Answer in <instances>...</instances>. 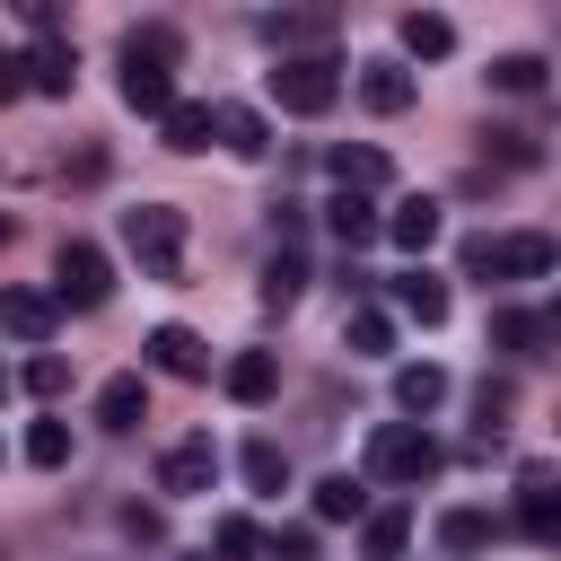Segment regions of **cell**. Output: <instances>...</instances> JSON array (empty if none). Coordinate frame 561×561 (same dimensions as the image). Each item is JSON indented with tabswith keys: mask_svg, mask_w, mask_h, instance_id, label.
<instances>
[{
	"mask_svg": "<svg viewBox=\"0 0 561 561\" xmlns=\"http://www.w3.org/2000/svg\"><path fill=\"white\" fill-rule=\"evenodd\" d=\"M342 342H351V359H386V351H394V316H386V307H351Z\"/></svg>",
	"mask_w": 561,
	"mask_h": 561,
	"instance_id": "26",
	"label": "cell"
},
{
	"mask_svg": "<svg viewBox=\"0 0 561 561\" xmlns=\"http://www.w3.org/2000/svg\"><path fill=\"white\" fill-rule=\"evenodd\" d=\"M324 167H333V184L342 193H377L394 167H386V149H368V140H342V149H324Z\"/></svg>",
	"mask_w": 561,
	"mask_h": 561,
	"instance_id": "16",
	"label": "cell"
},
{
	"mask_svg": "<svg viewBox=\"0 0 561 561\" xmlns=\"http://www.w3.org/2000/svg\"><path fill=\"white\" fill-rule=\"evenodd\" d=\"M123 245H131V263H140L149 280H175V263H184V210H175V202L123 210Z\"/></svg>",
	"mask_w": 561,
	"mask_h": 561,
	"instance_id": "4",
	"label": "cell"
},
{
	"mask_svg": "<svg viewBox=\"0 0 561 561\" xmlns=\"http://www.w3.org/2000/svg\"><path fill=\"white\" fill-rule=\"evenodd\" d=\"M140 421H149V386H140L131 368L105 377V386H96V430H140Z\"/></svg>",
	"mask_w": 561,
	"mask_h": 561,
	"instance_id": "19",
	"label": "cell"
},
{
	"mask_svg": "<svg viewBox=\"0 0 561 561\" xmlns=\"http://www.w3.org/2000/svg\"><path fill=\"white\" fill-rule=\"evenodd\" d=\"M359 105L368 114H403L412 105V70L403 61H359Z\"/></svg>",
	"mask_w": 561,
	"mask_h": 561,
	"instance_id": "22",
	"label": "cell"
},
{
	"mask_svg": "<svg viewBox=\"0 0 561 561\" xmlns=\"http://www.w3.org/2000/svg\"><path fill=\"white\" fill-rule=\"evenodd\" d=\"M491 88L535 96V88H543V53H500V61H491Z\"/></svg>",
	"mask_w": 561,
	"mask_h": 561,
	"instance_id": "31",
	"label": "cell"
},
{
	"mask_svg": "<svg viewBox=\"0 0 561 561\" xmlns=\"http://www.w3.org/2000/svg\"><path fill=\"white\" fill-rule=\"evenodd\" d=\"M272 561H316V535H307V526H289V535L272 543Z\"/></svg>",
	"mask_w": 561,
	"mask_h": 561,
	"instance_id": "36",
	"label": "cell"
},
{
	"mask_svg": "<svg viewBox=\"0 0 561 561\" xmlns=\"http://www.w3.org/2000/svg\"><path fill=\"white\" fill-rule=\"evenodd\" d=\"M359 543H368V561H394L412 543V508H368L359 517Z\"/></svg>",
	"mask_w": 561,
	"mask_h": 561,
	"instance_id": "27",
	"label": "cell"
},
{
	"mask_svg": "<svg viewBox=\"0 0 561 561\" xmlns=\"http://www.w3.org/2000/svg\"><path fill=\"white\" fill-rule=\"evenodd\" d=\"M473 412H482V430L500 438V421L517 412V386H508V377H482V386H473Z\"/></svg>",
	"mask_w": 561,
	"mask_h": 561,
	"instance_id": "34",
	"label": "cell"
},
{
	"mask_svg": "<svg viewBox=\"0 0 561 561\" xmlns=\"http://www.w3.org/2000/svg\"><path fill=\"white\" fill-rule=\"evenodd\" d=\"M272 96H280V114H324V105L342 96V61H333V53L280 61V70H272Z\"/></svg>",
	"mask_w": 561,
	"mask_h": 561,
	"instance_id": "6",
	"label": "cell"
},
{
	"mask_svg": "<svg viewBox=\"0 0 561 561\" xmlns=\"http://www.w3.org/2000/svg\"><path fill=\"white\" fill-rule=\"evenodd\" d=\"M149 368L193 386V377H210V342H202L193 324H158V333H149Z\"/></svg>",
	"mask_w": 561,
	"mask_h": 561,
	"instance_id": "10",
	"label": "cell"
},
{
	"mask_svg": "<svg viewBox=\"0 0 561 561\" xmlns=\"http://www.w3.org/2000/svg\"><path fill=\"white\" fill-rule=\"evenodd\" d=\"M70 79H79V53H70L61 35H44V44L26 53V88H35V96H70Z\"/></svg>",
	"mask_w": 561,
	"mask_h": 561,
	"instance_id": "21",
	"label": "cell"
},
{
	"mask_svg": "<svg viewBox=\"0 0 561 561\" xmlns=\"http://www.w3.org/2000/svg\"><path fill=\"white\" fill-rule=\"evenodd\" d=\"M237 465H245V482H254V491H272V500L289 491V456H280L272 438H245V456H237Z\"/></svg>",
	"mask_w": 561,
	"mask_h": 561,
	"instance_id": "30",
	"label": "cell"
},
{
	"mask_svg": "<svg viewBox=\"0 0 561 561\" xmlns=\"http://www.w3.org/2000/svg\"><path fill=\"white\" fill-rule=\"evenodd\" d=\"M210 482H219V447H210V438H175V447L158 456V491H167V500H202Z\"/></svg>",
	"mask_w": 561,
	"mask_h": 561,
	"instance_id": "7",
	"label": "cell"
},
{
	"mask_svg": "<svg viewBox=\"0 0 561 561\" xmlns=\"http://www.w3.org/2000/svg\"><path fill=\"white\" fill-rule=\"evenodd\" d=\"M26 465H44V473L70 465V421H35V430H26Z\"/></svg>",
	"mask_w": 561,
	"mask_h": 561,
	"instance_id": "33",
	"label": "cell"
},
{
	"mask_svg": "<svg viewBox=\"0 0 561 561\" xmlns=\"http://www.w3.org/2000/svg\"><path fill=\"white\" fill-rule=\"evenodd\" d=\"M123 105L167 123V105H175V26L149 18V26L123 35Z\"/></svg>",
	"mask_w": 561,
	"mask_h": 561,
	"instance_id": "1",
	"label": "cell"
},
{
	"mask_svg": "<svg viewBox=\"0 0 561 561\" xmlns=\"http://www.w3.org/2000/svg\"><path fill=\"white\" fill-rule=\"evenodd\" d=\"M394 316H412V324H447V280H438L430 263L394 272Z\"/></svg>",
	"mask_w": 561,
	"mask_h": 561,
	"instance_id": "15",
	"label": "cell"
},
{
	"mask_svg": "<svg viewBox=\"0 0 561 561\" xmlns=\"http://www.w3.org/2000/svg\"><path fill=\"white\" fill-rule=\"evenodd\" d=\"M298 289H307V263H298V254H289V245H280V254H272V263H263V307H272V316H280V307H298Z\"/></svg>",
	"mask_w": 561,
	"mask_h": 561,
	"instance_id": "29",
	"label": "cell"
},
{
	"mask_svg": "<svg viewBox=\"0 0 561 561\" xmlns=\"http://www.w3.org/2000/svg\"><path fill=\"white\" fill-rule=\"evenodd\" d=\"M491 535H500V517H491V508H447V517H438V552H456V561L491 552Z\"/></svg>",
	"mask_w": 561,
	"mask_h": 561,
	"instance_id": "23",
	"label": "cell"
},
{
	"mask_svg": "<svg viewBox=\"0 0 561 561\" xmlns=\"http://www.w3.org/2000/svg\"><path fill=\"white\" fill-rule=\"evenodd\" d=\"M114 298V263H105V245L96 237H61V254H53V307H105Z\"/></svg>",
	"mask_w": 561,
	"mask_h": 561,
	"instance_id": "5",
	"label": "cell"
},
{
	"mask_svg": "<svg viewBox=\"0 0 561 561\" xmlns=\"http://www.w3.org/2000/svg\"><path fill=\"white\" fill-rule=\"evenodd\" d=\"M61 386H70V359H61V351H35V359H26V394H44V403H53Z\"/></svg>",
	"mask_w": 561,
	"mask_h": 561,
	"instance_id": "35",
	"label": "cell"
},
{
	"mask_svg": "<svg viewBox=\"0 0 561 561\" xmlns=\"http://www.w3.org/2000/svg\"><path fill=\"white\" fill-rule=\"evenodd\" d=\"M324 228H333V245H351V254H359L368 237H386V210H377L368 193H333V202H324Z\"/></svg>",
	"mask_w": 561,
	"mask_h": 561,
	"instance_id": "14",
	"label": "cell"
},
{
	"mask_svg": "<svg viewBox=\"0 0 561 561\" xmlns=\"http://www.w3.org/2000/svg\"><path fill=\"white\" fill-rule=\"evenodd\" d=\"M368 473L421 491V482L438 473V438H430L421 421H377V430H368Z\"/></svg>",
	"mask_w": 561,
	"mask_h": 561,
	"instance_id": "3",
	"label": "cell"
},
{
	"mask_svg": "<svg viewBox=\"0 0 561 561\" xmlns=\"http://www.w3.org/2000/svg\"><path fill=\"white\" fill-rule=\"evenodd\" d=\"M0 245H9V219H0Z\"/></svg>",
	"mask_w": 561,
	"mask_h": 561,
	"instance_id": "39",
	"label": "cell"
},
{
	"mask_svg": "<svg viewBox=\"0 0 561 561\" xmlns=\"http://www.w3.org/2000/svg\"><path fill=\"white\" fill-rule=\"evenodd\" d=\"M219 149H237V158H263V149H272V123H263L254 105H219Z\"/></svg>",
	"mask_w": 561,
	"mask_h": 561,
	"instance_id": "25",
	"label": "cell"
},
{
	"mask_svg": "<svg viewBox=\"0 0 561 561\" xmlns=\"http://www.w3.org/2000/svg\"><path fill=\"white\" fill-rule=\"evenodd\" d=\"M316 517H324V526H342V517H368V482H351V473H324V482H316Z\"/></svg>",
	"mask_w": 561,
	"mask_h": 561,
	"instance_id": "28",
	"label": "cell"
},
{
	"mask_svg": "<svg viewBox=\"0 0 561 561\" xmlns=\"http://www.w3.org/2000/svg\"><path fill=\"white\" fill-rule=\"evenodd\" d=\"M53 324H61V307H53V289H0V333H18V342H53Z\"/></svg>",
	"mask_w": 561,
	"mask_h": 561,
	"instance_id": "12",
	"label": "cell"
},
{
	"mask_svg": "<svg viewBox=\"0 0 561 561\" xmlns=\"http://www.w3.org/2000/svg\"><path fill=\"white\" fill-rule=\"evenodd\" d=\"M517 526H526L543 552H561V482H552V465H526V473H517Z\"/></svg>",
	"mask_w": 561,
	"mask_h": 561,
	"instance_id": "8",
	"label": "cell"
},
{
	"mask_svg": "<svg viewBox=\"0 0 561 561\" xmlns=\"http://www.w3.org/2000/svg\"><path fill=\"white\" fill-rule=\"evenodd\" d=\"M175 561H210V552H175Z\"/></svg>",
	"mask_w": 561,
	"mask_h": 561,
	"instance_id": "38",
	"label": "cell"
},
{
	"mask_svg": "<svg viewBox=\"0 0 561 561\" xmlns=\"http://www.w3.org/2000/svg\"><path fill=\"white\" fill-rule=\"evenodd\" d=\"M158 131H167V149H184V158H193V149H210V131H219V105H184V96H175Z\"/></svg>",
	"mask_w": 561,
	"mask_h": 561,
	"instance_id": "24",
	"label": "cell"
},
{
	"mask_svg": "<svg viewBox=\"0 0 561 561\" xmlns=\"http://www.w3.org/2000/svg\"><path fill=\"white\" fill-rule=\"evenodd\" d=\"M491 342L517 351V359H543V351H561V324L535 316V307H500V316H491Z\"/></svg>",
	"mask_w": 561,
	"mask_h": 561,
	"instance_id": "11",
	"label": "cell"
},
{
	"mask_svg": "<svg viewBox=\"0 0 561 561\" xmlns=\"http://www.w3.org/2000/svg\"><path fill=\"white\" fill-rule=\"evenodd\" d=\"M438 228H447V210H438L430 193H403V202L386 210V237H394L403 254H430V245H438Z\"/></svg>",
	"mask_w": 561,
	"mask_h": 561,
	"instance_id": "13",
	"label": "cell"
},
{
	"mask_svg": "<svg viewBox=\"0 0 561 561\" xmlns=\"http://www.w3.org/2000/svg\"><path fill=\"white\" fill-rule=\"evenodd\" d=\"M394 403H403L412 421H430V412L447 403V368H438V359H403V368H394Z\"/></svg>",
	"mask_w": 561,
	"mask_h": 561,
	"instance_id": "18",
	"label": "cell"
},
{
	"mask_svg": "<svg viewBox=\"0 0 561 561\" xmlns=\"http://www.w3.org/2000/svg\"><path fill=\"white\" fill-rule=\"evenodd\" d=\"M552 263H561V245L543 228H508V237H473L465 245V272L473 280H543Z\"/></svg>",
	"mask_w": 561,
	"mask_h": 561,
	"instance_id": "2",
	"label": "cell"
},
{
	"mask_svg": "<svg viewBox=\"0 0 561 561\" xmlns=\"http://www.w3.org/2000/svg\"><path fill=\"white\" fill-rule=\"evenodd\" d=\"M18 96H26V61H18V53H0V105H18Z\"/></svg>",
	"mask_w": 561,
	"mask_h": 561,
	"instance_id": "37",
	"label": "cell"
},
{
	"mask_svg": "<svg viewBox=\"0 0 561 561\" xmlns=\"http://www.w3.org/2000/svg\"><path fill=\"white\" fill-rule=\"evenodd\" d=\"M263 44H272L280 61H316V53L333 44V18H324V9H272V18H263Z\"/></svg>",
	"mask_w": 561,
	"mask_h": 561,
	"instance_id": "9",
	"label": "cell"
},
{
	"mask_svg": "<svg viewBox=\"0 0 561 561\" xmlns=\"http://www.w3.org/2000/svg\"><path fill=\"white\" fill-rule=\"evenodd\" d=\"M219 386H228L237 403H272V394H280V359H272V351H237V359L219 368Z\"/></svg>",
	"mask_w": 561,
	"mask_h": 561,
	"instance_id": "17",
	"label": "cell"
},
{
	"mask_svg": "<svg viewBox=\"0 0 561 561\" xmlns=\"http://www.w3.org/2000/svg\"><path fill=\"white\" fill-rule=\"evenodd\" d=\"M210 543H219V561H263V526L254 517H219Z\"/></svg>",
	"mask_w": 561,
	"mask_h": 561,
	"instance_id": "32",
	"label": "cell"
},
{
	"mask_svg": "<svg viewBox=\"0 0 561 561\" xmlns=\"http://www.w3.org/2000/svg\"><path fill=\"white\" fill-rule=\"evenodd\" d=\"M394 35H403L412 61H447V53H456V18H438V9H403Z\"/></svg>",
	"mask_w": 561,
	"mask_h": 561,
	"instance_id": "20",
	"label": "cell"
}]
</instances>
